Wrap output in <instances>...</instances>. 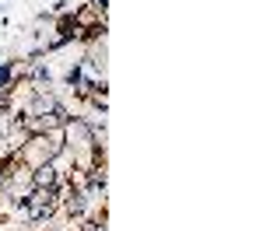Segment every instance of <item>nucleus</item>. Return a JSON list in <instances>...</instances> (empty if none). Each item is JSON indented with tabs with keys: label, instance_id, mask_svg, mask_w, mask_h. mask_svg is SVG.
<instances>
[{
	"label": "nucleus",
	"instance_id": "7ed1b4c3",
	"mask_svg": "<svg viewBox=\"0 0 263 231\" xmlns=\"http://www.w3.org/2000/svg\"><path fill=\"white\" fill-rule=\"evenodd\" d=\"M14 74L18 63H0V91H14Z\"/></svg>",
	"mask_w": 263,
	"mask_h": 231
},
{
	"label": "nucleus",
	"instance_id": "f03ea898",
	"mask_svg": "<svg viewBox=\"0 0 263 231\" xmlns=\"http://www.w3.org/2000/svg\"><path fill=\"white\" fill-rule=\"evenodd\" d=\"M28 175H32V189H57V186L63 182V179H60V172H57V165H53V161L28 168Z\"/></svg>",
	"mask_w": 263,
	"mask_h": 231
},
{
	"label": "nucleus",
	"instance_id": "f257e3e1",
	"mask_svg": "<svg viewBox=\"0 0 263 231\" xmlns=\"http://www.w3.org/2000/svg\"><path fill=\"white\" fill-rule=\"evenodd\" d=\"M63 151V130H46V133H28V140L21 144L18 151V161L25 168H35L53 161L57 154Z\"/></svg>",
	"mask_w": 263,
	"mask_h": 231
}]
</instances>
